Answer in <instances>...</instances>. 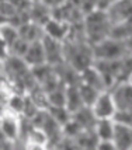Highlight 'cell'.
<instances>
[{
    "mask_svg": "<svg viewBox=\"0 0 132 150\" xmlns=\"http://www.w3.org/2000/svg\"><path fill=\"white\" fill-rule=\"evenodd\" d=\"M106 16L111 25H117L125 23L132 17V1L121 0V1H111L108 8L106 10Z\"/></svg>",
    "mask_w": 132,
    "mask_h": 150,
    "instance_id": "ba28073f",
    "label": "cell"
},
{
    "mask_svg": "<svg viewBox=\"0 0 132 150\" xmlns=\"http://www.w3.org/2000/svg\"><path fill=\"white\" fill-rule=\"evenodd\" d=\"M108 91L117 111H132V84L129 81L115 83Z\"/></svg>",
    "mask_w": 132,
    "mask_h": 150,
    "instance_id": "8992f818",
    "label": "cell"
},
{
    "mask_svg": "<svg viewBox=\"0 0 132 150\" xmlns=\"http://www.w3.org/2000/svg\"><path fill=\"white\" fill-rule=\"evenodd\" d=\"M128 81H129V83H131V84H132V76H131V77H129V80H128Z\"/></svg>",
    "mask_w": 132,
    "mask_h": 150,
    "instance_id": "f1b7e54d",
    "label": "cell"
},
{
    "mask_svg": "<svg viewBox=\"0 0 132 150\" xmlns=\"http://www.w3.org/2000/svg\"><path fill=\"white\" fill-rule=\"evenodd\" d=\"M82 30H83L84 41L90 46H94L108 38L110 30H111V24H110V21L107 18L106 13L94 10L93 13L83 17Z\"/></svg>",
    "mask_w": 132,
    "mask_h": 150,
    "instance_id": "7a4b0ae2",
    "label": "cell"
},
{
    "mask_svg": "<svg viewBox=\"0 0 132 150\" xmlns=\"http://www.w3.org/2000/svg\"><path fill=\"white\" fill-rule=\"evenodd\" d=\"M1 65H3V62H0V72H1Z\"/></svg>",
    "mask_w": 132,
    "mask_h": 150,
    "instance_id": "f546056e",
    "label": "cell"
},
{
    "mask_svg": "<svg viewBox=\"0 0 132 150\" xmlns=\"http://www.w3.org/2000/svg\"><path fill=\"white\" fill-rule=\"evenodd\" d=\"M42 28H44V35L45 37L55 39V41H59L62 44H65L67 38H69V35H70V25L69 24L56 21L53 18L49 20Z\"/></svg>",
    "mask_w": 132,
    "mask_h": 150,
    "instance_id": "9c48e42d",
    "label": "cell"
},
{
    "mask_svg": "<svg viewBox=\"0 0 132 150\" xmlns=\"http://www.w3.org/2000/svg\"><path fill=\"white\" fill-rule=\"evenodd\" d=\"M18 30V35L21 39H24L28 44H34V42H40L42 41V38L45 37L44 35V28L41 25H37L34 23H26L21 27L17 28Z\"/></svg>",
    "mask_w": 132,
    "mask_h": 150,
    "instance_id": "4fadbf2b",
    "label": "cell"
},
{
    "mask_svg": "<svg viewBox=\"0 0 132 150\" xmlns=\"http://www.w3.org/2000/svg\"><path fill=\"white\" fill-rule=\"evenodd\" d=\"M93 55H94V60L117 62V60H122L129 53L126 51V46L124 42H118L111 38H107L103 42L93 46Z\"/></svg>",
    "mask_w": 132,
    "mask_h": 150,
    "instance_id": "3957f363",
    "label": "cell"
},
{
    "mask_svg": "<svg viewBox=\"0 0 132 150\" xmlns=\"http://www.w3.org/2000/svg\"><path fill=\"white\" fill-rule=\"evenodd\" d=\"M112 142L115 144L117 150H131L132 149V129L115 124V131H114Z\"/></svg>",
    "mask_w": 132,
    "mask_h": 150,
    "instance_id": "5bb4252c",
    "label": "cell"
},
{
    "mask_svg": "<svg viewBox=\"0 0 132 150\" xmlns=\"http://www.w3.org/2000/svg\"><path fill=\"white\" fill-rule=\"evenodd\" d=\"M65 97H66V86L62 83L59 87H56L53 91L48 93V103L49 108H59L65 107Z\"/></svg>",
    "mask_w": 132,
    "mask_h": 150,
    "instance_id": "e0dca14e",
    "label": "cell"
},
{
    "mask_svg": "<svg viewBox=\"0 0 132 150\" xmlns=\"http://www.w3.org/2000/svg\"><path fill=\"white\" fill-rule=\"evenodd\" d=\"M94 150H117L114 142H97Z\"/></svg>",
    "mask_w": 132,
    "mask_h": 150,
    "instance_id": "d4e9b609",
    "label": "cell"
},
{
    "mask_svg": "<svg viewBox=\"0 0 132 150\" xmlns=\"http://www.w3.org/2000/svg\"><path fill=\"white\" fill-rule=\"evenodd\" d=\"M28 46H30V44L28 42H26L24 39L18 38L16 42H14L13 45L10 46V49H9V52H10V55L11 56H17V58H24V55H26L27 49H28Z\"/></svg>",
    "mask_w": 132,
    "mask_h": 150,
    "instance_id": "44dd1931",
    "label": "cell"
},
{
    "mask_svg": "<svg viewBox=\"0 0 132 150\" xmlns=\"http://www.w3.org/2000/svg\"><path fill=\"white\" fill-rule=\"evenodd\" d=\"M114 131H115V124H114L112 119L97 121L94 125V129H93L99 142H112Z\"/></svg>",
    "mask_w": 132,
    "mask_h": 150,
    "instance_id": "2e32d148",
    "label": "cell"
},
{
    "mask_svg": "<svg viewBox=\"0 0 132 150\" xmlns=\"http://www.w3.org/2000/svg\"><path fill=\"white\" fill-rule=\"evenodd\" d=\"M21 117L10 111H4L0 117V136L11 143L21 139Z\"/></svg>",
    "mask_w": 132,
    "mask_h": 150,
    "instance_id": "277c9868",
    "label": "cell"
},
{
    "mask_svg": "<svg viewBox=\"0 0 132 150\" xmlns=\"http://www.w3.org/2000/svg\"><path fill=\"white\" fill-rule=\"evenodd\" d=\"M131 150H132V149H131Z\"/></svg>",
    "mask_w": 132,
    "mask_h": 150,
    "instance_id": "4dcf8cb0",
    "label": "cell"
},
{
    "mask_svg": "<svg viewBox=\"0 0 132 150\" xmlns=\"http://www.w3.org/2000/svg\"><path fill=\"white\" fill-rule=\"evenodd\" d=\"M0 37H1V39H3L4 42H6V45L9 46V49H10V46L13 45L17 39L20 38L18 30H17L14 25L9 24V23L4 24L3 27H0Z\"/></svg>",
    "mask_w": 132,
    "mask_h": 150,
    "instance_id": "d6986e66",
    "label": "cell"
},
{
    "mask_svg": "<svg viewBox=\"0 0 132 150\" xmlns=\"http://www.w3.org/2000/svg\"><path fill=\"white\" fill-rule=\"evenodd\" d=\"M125 46H126V51H128V53H129V55H132V37L125 42Z\"/></svg>",
    "mask_w": 132,
    "mask_h": 150,
    "instance_id": "4316f807",
    "label": "cell"
},
{
    "mask_svg": "<svg viewBox=\"0 0 132 150\" xmlns=\"http://www.w3.org/2000/svg\"><path fill=\"white\" fill-rule=\"evenodd\" d=\"M80 84L89 86V87H92V88H94V90H97L100 93L108 91L101 74L97 72V69L94 66H90L89 69L80 73Z\"/></svg>",
    "mask_w": 132,
    "mask_h": 150,
    "instance_id": "8fae6325",
    "label": "cell"
},
{
    "mask_svg": "<svg viewBox=\"0 0 132 150\" xmlns=\"http://www.w3.org/2000/svg\"><path fill=\"white\" fill-rule=\"evenodd\" d=\"M42 48L45 53V62L51 67H58L65 63V46L62 42L51 39L48 37L42 38Z\"/></svg>",
    "mask_w": 132,
    "mask_h": 150,
    "instance_id": "52a82bcc",
    "label": "cell"
},
{
    "mask_svg": "<svg viewBox=\"0 0 132 150\" xmlns=\"http://www.w3.org/2000/svg\"><path fill=\"white\" fill-rule=\"evenodd\" d=\"M9 56H10L9 46L6 45V42H4V41L1 39V37H0V62H4Z\"/></svg>",
    "mask_w": 132,
    "mask_h": 150,
    "instance_id": "cb8c5ba5",
    "label": "cell"
},
{
    "mask_svg": "<svg viewBox=\"0 0 132 150\" xmlns=\"http://www.w3.org/2000/svg\"><path fill=\"white\" fill-rule=\"evenodd\" d=\"M65 108L70 114H76L82 108H84L82 97H80L79 86H66V97H65Z\"/></svg>",
    "mask_w": 132,
    "mask_h": 150,
    "instance_id": "9a60e30c",
    "label": "cell"
},
{
    "mask_svg": "<svg viewBox=\"0 0 132 150\" xmlns=\"http://www.w3.org/2000/svg\"><path fill=\"white\" fill-rule=\"evenodd\" d=\"M93 117L96 118V121H107V119H114L117 114V108L114 105L112 97L110 91H103L99 94L97 100L94 101V104L90 107Z\"/></svg>",
    "mask_w": 132,
    "mask_h": 150,
    "instance_id": "5b68a950",
    "label": "cell"
},
{
    "mask_svg": "<svg viewBox=\"0 0 132 150\" xmlns=\"http://www.w3.org/2000/svg\"><path fill=\"white\" fill-rule=\"evenodd\" d=\"M24 103H26V94H20V93H14L11 97L7 100L6 103V110L10 112H13L16 115L23 114L24 110Z\"/></svg>",
    "mask_w": 132,
    "mask_h": 150,
    "instance_id": "ac0fdd59",
    "label": "cell"
},
{
    "mask_svg": "<svg viewBox=\"0 0 132 150\" xmlns=\"http://www.w3.org/2000/svg\"><path fill=\"white\" fill-rule=\"evenodd\" d=\"M79 91H80L82 101H83V105L86 108H90L94 104V101L97 100V97H99V94H100V91H97V90H94V88L89 87V86H84V84H79Z\"/></svg>",
    "mask_w": 132,
    "mask_h": 150,
    "instance_id": "ffe728a7",
    "label": "cell"
},
{
    "mask_svg": "<svg viewBox=\"0 0 132 150\" xmlns=\"http://www.w3.org/2000/svg\"><path fill=\"white\" fill-rule=\"evenodd\" d=\"M7 23H9V21H7L6 18H3V17L0 16V27H3L4 24H7Z\"/></svg>",
    "mask_w": 132,
    "mask_h": 150,
    "instance_id": "83f0119b",
    "label": "cell"
},
{
    "mask_svg": "<svg viewBox=\"0 0 132 150\" xmlns=\"http://www.w3.org/2000/svg\"><path fill=\"white\" fill-rule=\"evenodd\" d=\"M23 149L24 150H48V147H46V146L37 144V143H31V142H24Z\"/></svg>",
    "mask_w": 132,
    "mask_h": 150,
    "instance_id": "484cf974",
    "label": "cell"
},
{
    "mask_svg": "<svg viewBox=\"0 0 132 150\" xmlns=\"http://www.w3.org/2000/svg\"><path fill=\"white\" fill-rule=\"evenodd\" d=\"M28 18L34 24L44 27L51 20V8L48 6V3H44V1L31 3L28 8Z\"/></svg>",
    "mask_w": 132,
    "mask_h": 150,
    "instance_id": "30bf717a",
    "label": "cell"
},
{
    "mask_svg": "<svg viewBox=\"0 0 132 150\" xmlns=\"http://www.w3.org/2000/svg\"><path fill=\"white\" fill-rule=\"evenodd\" d=\"M112 121H114V124L132 129V111H117Z\"/></svg>",
    "mask_w": 132,
    "mask_h": 150,
    "instance_id": "603a6c76",
    "label": "cell"
},
{
    "mask_svg": "<svg viewBox=\"0 0 132 150\" xmlns=\"http://www.w3.org/2000/svg\"><path fill=\"white\" fill-rule=\"evenodd\" d=\"M23 60L26 62V65L30 67V69H34V67H38V66L46 65L45 62V53H44V48H42V42H34V44H30L28 49H27L26 55Z\"/></svg>",
    "mask_w": 132,
    "mask_h": 150,
    "instance_id": "7c38bea8",
    "label": "cell"
},
{
    "mask_svg": "<svg viewBox=\"0 0 132 150\" xmlns=\"http://www.w3.org/2000/svg\"><path fill=\"white\" fill-rule=\"evenodd\" d=\"M63 46H65V63L79 74L94 65L93 46L89 45L84 39L66 41Z\"/></svg>",
    "mask_w": 132,
    "mask_h": 150,
    "instance_id": "6da1fadb",
    "label": "cell"
},
{
    "mask_svg": "<svg viewBox=\"0 0 132 150\" xmlns=\"http://www.w3.org/2000/svg\"><path fill=\"white\" fill-rule=\"evenodd\" d=\"M16 14H17V7L14 1H0V16L3 18L10 21Z\"/></svg>",
    "mask_w": 132,
    "mask_h": 150,
    "instance_id": "7402d4cb",
    "label": "cell"
}]
</instances>
